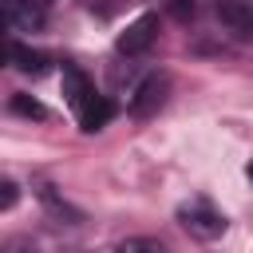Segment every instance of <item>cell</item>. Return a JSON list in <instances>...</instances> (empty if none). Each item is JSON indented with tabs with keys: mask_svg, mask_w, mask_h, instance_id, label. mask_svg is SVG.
<instances>
[{
	"mask_svg": "<svg viewBox=\"0 0 253 253\" xmlns=\"http://www.w3.org/2000/svg\"><path fill=\"white\" fill-rule=\"evenodd\" d=\"M63 95H67V107L75 111V119H79L83 130H99V126H107V119H111V103L95 91V83H91L75 63H63Z\"/></svg>",
	"mask_w": 253,
	"mask_h": 253,
	"instance_id": "1",
	"label": "cell"
},
{
	"mask_svg": "<svg viewBox=\"0 0 253 253\" xmlns=\"http://www.w3.org/2000/svg\"><path fill=\"white\" fill-rule=\"evenodd\" d=\"M178 221H182V229L194 233L198 241H217V237L225 233V217H221L213 206H206V202L182 206V210H178Z\"/></svg>",
	"mask_w": 253,
	"mask_h": 253,
	"instance_id": "2",
	"label": "cell"
},
{
	"mask_svg": "<svg viewBox=\"0 0 253 253\" xmlns=\"http://www.w3.org/2000/svg\"><path fill=\"white\" fill-rule=\"evenodd\" d=\"M154 40H158V16H154V12H146V16L130 20V24H126V32H119L115 47H119V55L138 59V55H146V51L154 47Z\"/></svg>",
	"mask_w": 253,
	"mask_h": 253,
	"instance_id": "3",
	"label": "cell"
},
{
	"mask_svg": "<svg viewBox=\"0 0 253 253\" xmlns=\"http://www.w3.org/2000/svg\"><path fill=\"white\" fill-rule=\"evenodd\" d=\"M166 91H170V75H146V79L138 83L134 99H130V115H138V119L154 115V111L166 103Z\"/></svg>",
	"mask_w": 253,
	"mask_h": 253,
	"instance_id": "4",
	"label": "cell"
},
{
	"mask_svg": "<svg viewBox=\"0 0 253 253\" xmlns=\"http://www.w3.org/2000/svg\"><path fill=\"white\" fill-rule=\"evenodd\" d=\"M0 16L8 32H36L43 24V8L36 0H0Z\"/></svg>",
	"mask_w": 253,
	"mask_h": 253,
	"instance_id": "5",
	"label": "cell"
},
{
	"mask_svg": "<svg viewBox=\"0 0 253 253\" xmlns=\"http://www.w3.org/2000/svg\"><path fill=\"white\" fill-rule=\"evenodd\" d=\"M213 12H217V20H221L237 40H253V4H249V0H217Z\"/></svg>",
	"mask_w": 253,
	"mask_h": 253,
	"instance_id": "6",
	"label": "cell"
},
{
	"mask_svg": "<svg viewBox=\"0 0 253 253\" xmlns=\"http://www.w3.org/2000/svg\"><path fill=\"white\" fill-rule=\"evenodd\" d=\"M8 63H12L16 71H24V75H43L51 59H47L43 51H36V47H28V43H16V40H12V43H8Z\"/></svg>",
	"mask_w": 253,
	"mask_h": 253,
	"instance_id": "7",
	"label": "cell"
},
{
	"mask_svg": "<svg viewBox=\"0 0 253 253\" xmlns=\"http://www.w3.org/2000/svg\"><path fill=\"white\" fill-rule=\"evenodd\" d=\"M8 107H12L16 115H24V119H47V107H43L40 99H32V95H12Z\"/></svg>",
	"mask_w": 253,
	"mask_h": 253,
	"instance_id": "8",
	"label": "cell"
},
{
	"mask_svg": "<svg viewBox=\"0 0 253 253\" xmlns=\"http://www.w3.org/2000/svg\"><path fill=\"white\" fill-rule=\"evenodd\" d=\"M115 253H166V249H162V241H154V237H130V241H123Z\"/></svg>",
	"mask_w": 253,
	"mask_h": 253,
	"instance_id": "9",
	"label": "cell"
},
{
	"mask_svg": "<svg viewBox=\"0 0 253 253\" xmlns=\"http://www.w3.org/2000/svg\"><path fill=\"white\" fill-rule=\"evenodd\" d=\"M0 190H4V194H0V206H4V210H12V206H16V198H20V186H16L12 178H4V186H0Z\"/></svg>",
	"mask_w": 253,
	"mask_h": 253,
	"instance_id": "10",
	"label": "cell"
},
{
	"mask_svg": "<svg viewBox=\"0 0 253 253\" xmlns=\"http://www.w3.org/2000/svg\"><path fill=\"white\" fill-rule=\"evenodd\" d=\"M170 12H174L178 20H190V16H194V0H170Z\"/></svg>",
	"mask_w": 253,
	"mask_h": 253,
	"instance_id": "11",
	"label": "cell"
},
{
	"mask_svg": "<svg viewBox=\"0 0 253 253\" xmlns=\"http://www.w3.org/2000/svg\"><path fill=\"white\" fill-rule=\"evenodd\" d=\"M36 4H40V8H43V12H47V8H51V4H55V0H36Z\"/></svg>",
	"mask_w": 253,
	"mask_h": 253,
	"instance_id": "12",
	"label": "cell"
},
{
	"mask_svg": "<svg viewBox=\"0 0 253 253\" xmlns=\"http://www.w3.org/2000/svg\"><path fill=\"white\" fill-rule=\"evenodd\" d=\"M245 178H249V182H253V162H249V166H245Z\"/></svg>",
	"mask_w": 253,
	"mask_h": 253,
	"instance_id": "13",
	"label": "cell"
},
{
	"mask_svg": "<svg viewBox=\"0 0 253 253\" xmlns=\"http://www.w3.org/2000/svg\"><path fill=\"white\" fill-rule=\"evenodd\" d=\"M249 4H253V0H249Z\"/></svg>",
	"mask_w": 253,
	"mask_h": 253,
	"instance_id": "14",
	"label": "cell"
}]
</instances>
